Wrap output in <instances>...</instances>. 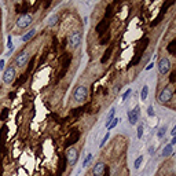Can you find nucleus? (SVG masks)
<instances>
[{
    "label": "nucleus",
    "mask_w": 176,
    "mask_h": 176,
    "mask_svg": "<svg viewBox=\"0 0 176 176\" xmlns=\"http://www.w3.org/2000/svg\"><path fill=\"white\" fill-rule=\"evenodd\" d=\"M83 41V33L81 30H73L69 35V44L72 48H77Z\"/></svg>",
    "instance_id": "nucleus-4"
},
{
    "label": "nucleus",
    "mask_w": 176,
    "mask_h": 176,
    "mask_svg": "<svg viewBox=\"0 0 176 176\" xmlns=\"http://www.w3.org/2000/svg\"><path fill=\"white\" fill-rule=\"evenodd\" d=\"M173 154V146L172 145H165V147L162 149V156L164 157H169V156H172Z\"/></svg>",
    "instance_id": "nucleus-12"
},
{
    "label": "nucleus",
    "mask_w": 176,
    "mask_h": 176,
    "mask_svg": "<svg viewBox=\"0 0 176 176\" xmlns=\"http://www.w3.org/2000/svg\"><path fill=\"white\" fill-rule=\"evenodd\" d=\"M147 116H150V117H153V116H154V109H153V106L147 107Z\"/></svg>",
    "instance_id": "nucleus-24"
},
{
    "label": "nucleus",
    "mask_w": 176,
    "mask_h": 176,
    "mask_svg": "<svg viewBox=\"0 0 176 176\" xmlns=\"http://www.w3.org/2000/svg\"><path fill=\"white\" fill-rule=\"evenodd\" d=\"M29 59H30V55H29V52H26V51H24V52H21V54H18L17 55V58H15V66L17 68H24V66H26V63L29 62ZM14 66V68H15Z\"/></svg>",
    "instance_id": "nucleus-6"
},
{
    "label": "nucleus",
    "mask_w": 176,
    "mask_h": 176,
    "mask_svg": "<svg viewBox=\"0 0 176 176\" xmlns=\"http://www.w3.org/2000/svg\"><path fill=\"white\" fill-rule=\"evenodd\" d=\"M171 68H172V65H171V61L168 57H161L158 59L157 62V69H158V73L161 76H167L168 73L171 72Z\"/></svg>",
    "instance_id": "nucleus-2"
},
{
    "label": "nucleus",
    "mask_w": 176,
    "mask_h": 176,
    "mask_svg": "<svg viewBox=\"0 0 176 176\" xmlns=\"http://www.w3.org/2000/svg\"><path fill=\"white\" fill-rule=\"evenodd\" d=\"M58 21H59V17H58L57 14H52L50 18L47 19V25L48 26H55L58 24Z\"/></svg>",
    "instance_id": "nucleus-13"
},
{
    "label": "nucleus",
    "mask_w": 176,
    "mask_h": 176,
    "mask_svg": "<svg viewBox=\"0 0 176 176\" xmlns=\"http://www.w3.org/2000/svg\"><path fill=\"white\" fill-rule=\"evenodd\" d=\"M35 35H36V29H35V28H33V29H29V30L26 32L25 35L21 37V40H22L24 43H26V41H29L30 39L35 37Z\"/></svg>",
    "instance_id": "nucleus-11"
},
{
    "label": "nucleus",
    "mask_w": 176,
    "mask_h": 176,
    "mask_svg": "<svg viewBox=\"0 0 176 176\" xmlns=\"http://www.w3.org/2000/svg\"><path fill=\"white\" fill-rule=\"evenodd\" d=\"M169 145H172V146L176 145V138H175V136H172V140H171V143H169Z\"/></svg>",
    "instance_id": "nucleus-28"
},
{
    "label": "nucleus",
    "mask_w": 176,
    "mask_h": 176,
    "mask_svg": "<svg viewBox=\"0 0 176 176\" xmlns=\"http://www.w3.org/2000/svg\"><path fill=\"white\" fill-rule=\"evenodd\" d=\"M131 92H132L131 89H127L125 92H124V94L121 95V101H125L127 98H128V96H129V95H131Z\"/></svg>",
    "instance_id": "nucleus-22"
},
{
    "label": "nucleus",
    "mask_w": 176,
    "mask_h": 176,
    "mask_svg": "<svg viewBox=\"0 0 176 176\" xmlns=\"http://www.w3.org/2000/svg\"><path fill=\"white\" fill-rule=\"evenodd\" d=\"M139 117H140V109H139V106H136L133 110L128 112V121H129L131 125H136L138 124Z\"/></svg>",
    "instance_id": "nucleus-9"
},
{
    "label": "nucleus",
    "mask_w": 176,
    "mask_h": 176,
    "mask_svg": "<svg viewBox=\"0 0 176 176\" xmlns=\"http://www.w3.org/2000/svg\"><path fill=\"white\" fill-rule=\"evenodd\" d=\"M92 161V154H88L87 157L84 158V161H83V164H81V167L83 168H85V167H88V164Z\"/></svg>",
    "instance_id": "nucleus-19"
},
{
    "label": "nucleus",
    "mask_w": 176,
    "mask_h": 176,
    "mask_svg": "<svg viewBox=\"0 0 176 176\" xmlns=\"http://www.w3.org/2000/svg\"><path fill=\"white\" fill-rule=\"evenodd\" d=\"M105 169H106V165H105V162H98L94 165V168H92V171H91V173H92V176H102L103 173H105Z\"/></svg>",
    "instance_id": "nucleus-10"
},
{
    "label": "nucleus",
    "mask_w": 176,
    "mask_h": 176,
    "mask_svg": "<svg viewBox=\"0 0 176 176\" xmlns=\"http://www.w3.org/2000/svg\"><path fill=\"white\" fill-rule=\"evenodd\" d=\"M118 121H120V118H117V117H114L113 120H112V123L109 124V127H107V129H109V132L112 131L113 128H116L117 127V124H118Z\"/></svg>",
    "instance_id": "nucleus-17"
},
{
    "label": "nucleus",
    "mask_w": 176,
    "mask_h": 176,
    "mask_svg": "<svg viewBox=\"0 0 176 176\" xmlns=\"http://www.w3.org/2000/svg\"><path fill=\"white\" fill-rule=\"evenodd\" d=\"M120 91V84H117L116 87H114V92H118Z\"/></svg>",
    "instance_id": "nucleus-30"
},
{
    "label": "nucleus",
    "mask_w": 176,
    "mask_h": 176,
    "mask_svg": "<svg viewBox=\"0 0 176 176\" xmlns=\"http://www.w3.org/2000/svg\"><path fill=\"white\" fill-rule=\"evenodd\" d=\"M172 95H173V89H172L171 87L162 88V89L160 91L158 98H157L158 103H160V105H165V103H168V102L172 99Z\"/></svg>",
    "instance_id": "nucleus-3"
},
{
    "label": "nucleus",
    "mask_w": 176,
    "mask_h": 176,
    "mask_svg": "<svg viewBox=\"0 0 176 176\" xmlns=\"http://www.w3.org/2000/svg\"><path fill=\"white\" fill-rule=\"evenodd\" d=\"M149 96V85H143L142 91H140V99L142 101H146Z\"/></svg>",
    "instance_id": "nucleus-15"
},
{
    "label": "nucleus",
    "mask_w": 176,
    "mask_h": 176,
    "mask_svg": "<svg viewBox=\"0 0 176 176\" xmlns=\"http://www.w3.org/2000/svg\"><path fill=\"white\" fill-rule=\"evenodd\" d=\"M109 138H110V132L107 131V132H106V135H105V136H103V139H102V142L99 143V147H103V146H105V143L107 142V139H109Z\"/></svg>",
    "instance_id": "nucleus-21"
},
{
    "label": "nucleus",
    "mask_w": 176,
    "mask_h": 176,
    "mask_svg": "<svg viewBox=\"0 0 176 176\" xmlns=\"http://www.w3.org/2000/svg\"><path fill=\"white\" fill-rule=\"evenodd\" d=\"M165 132H167V125L161 127V128L158 129V132H157V138H158V139H162V138H164V135H165Z\"/></svg>",
    "instance_id": "nucleus-18"
},
{
    "label": "nucleus",
    "mask_w": 176,
    "mask_h": 176,
    "mask_svg": "<svg viewBox=\"0 0 176 176\" xmlns=\"http://www.w3.org/2000/svg\"><path fill=\"white\" fill-rule=\"evenodd\" d=\"M153 153H154V147L150 146V147H149V154H153Z\"/></svg>",
    "instance_id": "nucleus-29"
},
{
    "label": "nucleus",
    "mask_w": 176,
    "mask_h": 176,
    "mask_svg": "<svg viewBox=\"0 0 176 176\" xmlns=\"http://www.w3.org/2000/svg\"><path fill=\"white\" fill-rule=\"evenodd\" d=\"M171 135H172V136H175V135H176V127H173V128H172V131H171Z\"/></svg>",
    "instance_id": "nucleus-27"
},
{
    "label": "nucleus",
    "mask_w": 176,
    "mask_h": 176,
    "mask_svg": "<svg viewBox=\"0 0 176 176\" xmlns=\"http://www.w3.org/2000/svg\"><path fill=\"white\" fill-rule=\"evenodd\" d=\"M0 70H4V59H0Z\"/></svg>",
    "instance_id": "nucleus-26"
},
{
    "label": "nucleus",
    "mask_w": 176,
    "mask_h": 176,
    "mask_svg": "<svg viewBox=\"0 0 176 176\" xmlns=\"http://www.w3.org/2000/svg\"><path fill=\"white\" fill-rule=\"evenodd\" d=\"M7 47H8V50H13V39H11V36H8L7 37Z\"/></svg>",
    "instance_id": "nucleus-23"
},
{
    "label": "nucleus",
    "mask_w": 176,
    "mask_h": 176,
    "mask_svg": "<svg viewBox=\"0 0 176 176\" xmlns=\"http://www.w3.org/2000/svg\"><path fill=\"white\" fill-rule=\"evenodd\" d=\"M15 79V68L14 66H8L7 69H4L3 73V83L4 84H11Z\"/></svg>",
    "instance_id": "nucleus-7"
},
{
    "label": "nucleus",
    "mask_w": 176,
    "mask_h": 176,
    "mask_svg": "<svg viewBox=\"0 0 176 176\" xmlns=\"http://www.w3.org/2000/svg\"><path fill=\"white\" fill-rule=\"evenodd\" d=\"M153 68H154V63L151 62V63H149V65L146 66V68H145V70H146V72H149V70H151V69H153Z\"/></svg>",
    "instance_id": "nucleus-25"
},
{
    "label": "nucleus",
    "mask_w": 176,
    "mask_h": 176,
    "mask_svg": "<svg viewBox=\"0 0 176 176\" xmlns=\"http://www.w3.org/2000/svg\"><path fill=\"white\" fill-rule=\"evenodd\" d=\"M88 98V88L85 85H77L73 91V101L77 105H81Z\"/></svg>",
    "instance_id": "nucleus-1"
},
{
    "label": "nucleus",
    "mask_w": 176,
    "mask_h": 176,
    "mask_svg": "<svg viewBox=\"0 0 176 176\" xmlns=\"http://www.w3.org/2000/svg\"><path fill=\"white\" fill-rule=\"evenodd\" d=\"M66 158H68L69 165H74L76 164L77 158H79V151H77V149H76L74 146H72V147H69L66 150Z\"/></svg>",
    "instance_id": "nucleus-8"
},
{
    "label": "nucleus",
    "mask_w": 176,
    "mask_h": 176,
    "mask_svg": "<svg viewBox=\"0 0 176 176\" xmlns=\"http://www.w3.org/2000/svg\"><path fill=\"white\" fill-rule=\"evenodd\" d=\"M33 24V15L32 14H24L17 19V28L19 29H26Z\"/></svg>",
    "instance_id": "nucleus-5"
},
{
    "label": "nucleus",
    "mask_w": 176,
    "mask_h": 176,
    "mask_svg": "<svg viewBox=\"0 0 176 176\" xmlns=\"http://www.w3.org/2000/svg\"><path fill=\"white\" fill-rule=\"evenodd\" d=\"M143 129H145V125L143 124H138V139H140L143 136Z\"/></svg>",
    "instance_id": "nucleus-20"
},
{
    "label": "nucleus",
    "mask_w": 176,
    "mask_h": 176,
    "mask_svg": "<svg viewBox=\"0 0 176 176\" xmlns=\"http://www.w3.org/2000/svg\"><path fill=\"white\" fill-rule=\"evenodd\" d=\"M143 160H145L143 156H139V157L135 160V162H133V168H135V169H139L140 165H142V162H143Z\"/></svg>",
    "instance_id": "nucleus-16"
},
{
    "label": "nucleus",
    "mask_w": 176,
    "mask_h": 176,
    "mask_svg": "<svg viewBox=\"0 0 176 176\" xmlns=\"http://www.w3.org/2000/svg\"><path fill=\"white\" fill-rule=\"evenodd\" d=\"M116 117V109L114 107H112L110 109V112H109V114H107V118H106V127H109V124L112 123V120Z\"/></svg>",
    "instance_id": "nucleus-14"
}]
</instances>
